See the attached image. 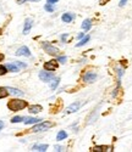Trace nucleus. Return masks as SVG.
<instances>
[{"mask_svg":"<svg viewBox=\"0 0 132 152\" xmlns=\"http://www.w3.org/2000/svg\"><path fill=\"white\" fill-rule=\"evenodd\" d=\"M27 105H28L27 101H24V100L12 99V100H10L9 102H7V108H9L10 111L16 112V111H21V110L26 108V107H27Z\"/></svg>","mask_w":132,"mask_h":152,"instance_id":"1","label":"nucleus"},{"mask_svg":"<svg viewBox=\"0 0 132 152\" xmlns=\"http://www.w3.org/2000/svg\"><path fill=\"white\" fill-rule=\"evenodd\" d=\"M54 125V123H51V122H39L37 125H34L33 128L31 129V132L33 133H39V132H45L48 130L49 128H51V126Z\"/></svg>","mask_w":132,"mask_h":152,"instance_id":"2","label":"nucleus"},{"mask_svg":"<svg viewBox=\"0 0 132 152\" xmlns=\"http://www.w3.org/2000/svg\"><path fill=\"white\" fill-rule=\"evenodd\" d=\"M42 48L45 50V53L49 54V55L55 56V55L59 54V49L55 48V46H53V45H51L50 43H48V42H43V43H42Z\"/></svg>","mask_w":132,"mask_h":152,"instance_id":"3","label":"nucleus"},{"mask_svg":"<svg viewBox=\"0 0 132 152\" xmlns=\"http://www.w3.org/2000/svg\"><path fill=\"white\" fill-rule=\"evenodd\" d=\"M39 78H41L42 82H50L53 78H54V74H53L50 71L49 72H39Z\"/></svg>","mask_w":132,"mask_h":152,"instance_id":"4","label":"nucleus"},{"mask_svg":"<svg viewBox=\"0 0 132 152\" xmlns=\"http://www.w3.org/2000/svg\"><path fill=\"white\" fill-rule=\"evenodd\" d=\"M96 79H97V73L94 72H87L83 75V82L86 83H94Z\"/></svg>","mask_w":132,"mask_h":152,"instance_id":"5","label":"nucleus"},{"mask_svg":"<svg viewBox=\"0 0 132 152\" xmlns=\"http://www.w3.org/2000/svg\"><path fill=\"white\" fill-rule=\"evenodd\" d=\"M56 68H58V63H56V61H48V62L44 63V69H45V71H50V72H53V71H55Z\"/></svg>","mask_w":132,"mask_h":152,"instance_id":"6","label":"nucleus"},{"mask_svg":"<svg viewBox=\"0 0 132 152\" xmlns=\"http://www.w3.org/2000/svg\"><path fill=\"white\" fill-rule=\"evenodd\" d=\"M16 55L17 56H31V51H30V49L27 46H21L17 51H16Z\"/></svg>","mask_w":132,"mask_h":152,"instance_id":"7","label":"nucleus"},{"mask_svg":"<svg viewBox=\"0 0 132 152\" xmlns=\"http://www.w3.org/2000/svg\"><path fill=\"white\" fill-rule=\"evenodd\" d=\"M32 24H33L32 18H26V21H24V27H23V34H24V35L30 33V31H31V28H32Z\"/></svg>","mask_w":132,"mask_h":152,"instance_id":"8","label":"nucleus"},{"mask_svg":"<svg viewBox=\"0 0 132 152\" xmlns=\"http://www.w3.org/2000/svg\"><path fill=\"white\" fill-rule=\"evenodd\" d=\"M80 106H81V104L80 102H75V104H71L67 108H66V111H65V113L66 115H69V113H73V112H76L78 108H80Z\"/></svg>","mask_w":132,"mask_h":152,"instance_id":"9","label":"nucleus"},{"mask_svg":"<svg viewBox=\"0 0 132 152\" xmlns=\"http://www.w3.org/2000/svg\"><path fill=\"white\" fill-rule=\"evenodd\" d=\"M6 89H7V91H9L10 94H12V95H16V96H23V95H24V93H23L22 90H20V89H16V88H11V86H7Z\"/></svg>","mask_w":132,"mask_h":152,"instance_id":"10","label":"nucleus"},{"mask_svg":"<svg viewBox=\"0 0 132 152\" xmlns=\"http://www.w3.org/2000/svg\"><path fill=\"white\" fill-rule=\"evenodd\" d=\"M61 20H62V22H65V23H70V22H72V21L75 20V15H73V14H70V12H67V14H64V15L61 16Z\"/></svg>","mask_w":132,"mask_h":152,"instance_id":"11","label":"nucleus"},{"mask_svg":"<svg viewBox=\"0 0 132 152\" xmlns=\"http://www.w3.org/2000/svg\"><path fill=\"white\" fill-rule=\"evenodd\" d=\"M92 151H94V152H105V151H113V147L111 146H94L93 148H92Z\"/></svg>","mask_w":132,"mask_h":152,"instance_id":"12","label":"nucleus"},{"mask_svg":"<svg viewBox=\"0 0 132 152\" xmlns=\"http://www.w3.org/2000/svg\"><path fill=\"white\" fill-rule=\"evenodd\" d=\"M41 121H42L41 118H33V117H26V118H23L24 124H36V123H39Z\"/></svg>","mask_w":132,"mask_h":152,"instance_id":"13","label":"nucleus"},{"mask_svg":"<svg viewBox=\"0 0 132 152\" xmlns=\"http://www.w3.org/2000/svg\"><path fill=\"white\" fill-rule=\"evenodd\" d=\"M6 68H7V71H10V72H20V67L16 65V63L14 62V63H7L6 65Z\"/></svg>","mask_w":132,"mask_h":152,"instance_id":"14","label":"nucleus"},{"mask_svg":"<svg viewBox=\"0 0 132 152\" xmlns=\"http://www.w3.org/2000/svg\"><path fill=\"white\" fill-rule=\"evenodd\" d=\"M30 113H32V115H36V113H39L43 108H42V106H39V105H32V106H30Z\"/></svg>","mask_w":132,"mask_h":152,"instance_id":"15","label":"nucleus"},{"mask_svg":"<svg viewBox=\"0 0 132 152\" xmlns=\"http://www.w3.org/2000/svg\"><path fill=\"white\" fill-rule=\"evenodd\" d=\"M92 28V21L90 20H85L83 22H82V29H85V31H89Z\"/></svg>","mask_w":132,"mask_h":152,"instance_id":"16","label":"nucleus"},{"mask_svg":"<svg viewBox=\"0 0 132 152\" xmlns=\"http://www.w3.org/2000/svg\"><path fill=\"white\" fill-rule=\"evenodd\" d=\"M67 137V133H66L65 130H60L56 135V140L58 141H61V140H65V139Z\"/></svg>","mask_w":132,"mask_h":152,"instance_id":"17","label":"nucleus"},{"mask_svg":"<svg viewBox=\"0 0 132 152\" xmlns=\"http://www.w3.org/2000/svg\"><path fill=\"white\" fill-rule=\"evenodd\" d=\"M47 148H48V145L47 144H43V145H34L33 147H32V150L33 151H47Z\"/></svg>","mask_w":132,"mask_h":152,"instance_id":"18","label":"nucleus"},{"mask_svg":"<svg viewBox=\"0 0 132 152\" xmlns=\"http://www.w3.org/2000/svg\"><path fill=\"white\" fill-rule=\"evenodd\" d=\"M59 82H60V78H53L51 79V83H50V89L51 90H55L58 85H59Z\"/></svg>","mask_w":132,"mask_h":152,"instance_id":"19","label":"nucleus"},{"mask_svg":"<svg viewBox=\"0 0 132 152\" xmlns=\"http://www.w3.org/2000/svg\"><path fill=\"white\" fill-rule=\"evenodd\" d=\"M89 39H90V37H89V35L85 37V38H83V39H82L80 43H77V44H76V46H77V48H81V46H83L85 44H87V43L89 42Z\"/></svg>","mask_w":132,"mask_h":152,"instance_id":"20","label":"nucleus"},{"mask_svg":"<svg viewBox=\"0 0 132 152\" xmlns=\"http://www.w3.org/2000/svg\"><path fill=\"white\" fill-rule=\"evenodd\" d=\"M9 95V91L6 88H3V86H0V99H4Z\"/></svg>","mask_w":132,"mask_h":152,"instance_id":"21","label":"nucleus"},{"mask_svg":"<svg viewBox=\"0 0 132 152\" xmlns=\"http://www.w3.org/2000/svg\"><path fill=\"white\" fill-rule=\"evenodd\" d=\"M23 121V117H20V116H16V117H14L11 119V123H20V122H22Z\"/></svg>","mask_w":132,"mask_h":152,"instance_id":"22","label":"nucleus"},{"mask_svg":"<svg viewBox=\"0 0 132 152\" xmlns=\"http://www.w3.org/2000/svg\"><path fill=\"white\" fill-rule=\"evenodd\" d=\"M44 9H45L48 12H53V11H54V7H53V4H45Z\"/></svg>","mask_w":132,"mask_h":152,"instance_id":"23","label":"nucleus"},{"mask_svg":"<svg viewBox=\"0 0 132 152\" xmlns=\"http://www.w3.org/2000/svg\"><path fill=\"white\" fill-rule=\"evenodd\" d=\"M6 72H7V68H6V66L0 65V75H4Z\"/></svg>","mask_w":132,"mask_h":152,"instance_id":"24","label":"nucleus"},{"mask_svg":"<svg viewBox=\"0 0 132 152\" xmlns=\"http://www.w3.org/2000/svg\"><path fill=\"white\" fill-rule=\"evenodd\" d=\"M66 61H67V57L66 56H59L58 57V62H60V63H65Z\"/></svg>","mask_w":132,"mask_h":152,"instance_id":"25","label":"nucleus"},{"mask_svg":"<svg viewBox=\"0 0 132 152\" xmlns=\"http://www.w3.org/2000/svg\"><path fill=\"white\" fill-rule=\"evenodd\" d=\"M15 63H16V65H17L20 68H26V67H27V65H26V63H23V62H21V61H16Z\"/></svg>","mask_w":132,"mask_h":152,"instance_id":"26","label":"nucleus"},{"mask_svg":"<svg viewBox=\"0 0 132 152\" xmlns=\"http://www.w3.org/2000/svg\"><path fill=\"white\" fill-rule=\"evenodd\" d=\"M67 37H69V34H62V35H61V40H62V42H66Z\"/></svg>","mask_w":132,"mask_h":152,"instance_id":"27","label":"nucleus"},{"mask_svg":"<svg viewBox=\"0 0 132 152\" xmlns=\"http://www.w3.org/2000/svg\"><path fill=\"white\" fill-rule=\"evenodd\" d=\"M55 151H64V147H62V146L56 145V146H55Z\"/></svg>","mask_w":132,"mask_h":152,"instance_id":"28","label":"nucleus"},{"mask_svg":"<svg viewBox=\"0 0 132 152\" xmlns=\"http://www.w3.org/2000/svg\"><path fill=\"white\" fill-rule=\"evenodd\" d=\"M126 3H127V0H120V4H119V5H120V6L122 7V6H124Z\"/></svg>","mask_w":132,"mask_h":152,"instance_id":"29","label":"nucleus"},{"mask_svg":"<svg viewBox=\"0 0 132 152\" xmlns=\"http://www.w3.org/2000/svg\"><path fill=\"white\" fill-rule=\"evenodd\" d=\"M47 1H48V4H55L59 1V0H47Z\"/></svg>","mask_w":132,"mask_h":152,"instance_id":"30","label":"nucleus"},{"mask_svg":"<svg viewBox=\"0 0 132 152\" xmlns=\"http://www.w3.org/2000/svg\"><path fill=\"white\" fill-rule=\"evenodd\" d=\"M4 128V122L3 121H0V130H1Z\"/></svg>","mask_w":132,"mask_h":152,"instance_id":"31","label":"nucleus"},{"mask_svg":"<svg viewBox=\"0 0 132 152\" xmlns=\"http://www.w3.org/2000/svg\"><path fill=\"white\" fill-rule=\"evenodd\" d=\"M83 35H85V33H80L77 35V38H78V39H81V38H83Z\"/></svg>","mask_w":132,"mask_h":152,"instance_id":"32","label":"nucleus"},{"mask_svg":"<svg viewBox=\"0 0 132 152\" xmlns=\"http://www.w3.org/2000/svg\"><path fill=\"white\" fill-rule=\"evenodd\" d=\"M4 57H5V56H4L3 54H0V62H1V61L4 60Z\"/></svg>","mask_w":132,"mask_h":152,"instance_id":"33","label":"nucleus"},{"mask_svg":"<svg viewBox=\"0 0 132 152\" xmlns=\"http://www.w3.org/2000/svg\"><path fill=\"white\" fill-rule=\"evenodd\" d=\"M31 1H41V0H31Z\"/></svg>","mask_w":132,"mask_h":152,"instance_id":"34","label":"nucleus"},{"mask_svg":"<svg viewBox=\"0 0 132 152\" xmlns=\"http://www.w3.org/2000/svg\"><path fill=\"white\" fill-rule=\"evenodd\" d=\"M0 32H1V29H0Z\"/></svg>","mask_w":132,"mask_h":152,"instance_id":"35","label":"nucleus"}]
</instances>
